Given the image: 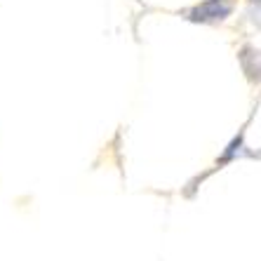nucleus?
Instances as JSON below:
<instances>
[{
  "instance_id": "obj_1",
  "label": "nucleus",
  "mask_w": 261,
  "mask_h": 261,
  "mask_svg": "<svg viewBox=\"0 0 261 261\" xmlns=\"http://www.w3.org/2000/svg\"><path fill=\"white\" fill-rule=\"evenodd\" d=\"M233 12V5L228 0H205L198 7H193L189 12L191 21H221Z\"/></svg>"
},
{
  "instance_id": "obj_2",
  "label": "nucleus",
  "mask_w": 261,
  "mask_h": 261,
  "mask_svg": "<svg viewBox=\"0 0 261 261\" xmlns=\"http://www.w3.org/2000/svg\"><path fill=\"white\" fill-rule=\"evenodd\" d=\"M240 61H243V68L247 73V78L252 83H259L261 80V52L254 47H243L240 49Z\"/></svg>"
},
{
  "instance_id": "obj_3",
  "label": "nucleus",
  "mask_w": 261,
  "mask_h": 261,
  "mask_svg": "<svg viewBox=\"0 0 261 261\" xmlns=\"http://www.w3.org/2000/svg\"><path fill=\"white\" fill-rule=\"evenodd\" d=\"M243 137H245V132H240L236 137V139L231 141V144H228V148H226L224 151V155H221V160H219V165H224V163H228V160L233 158V155H236L238 151H240V146H243Z\"/></svg>"
}]
</instances>
